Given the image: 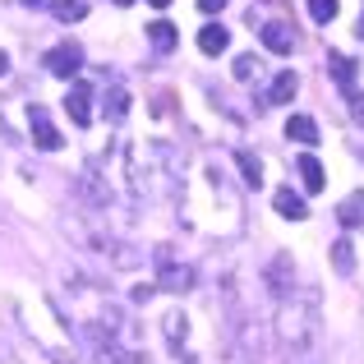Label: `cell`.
Here are the masks:
<instances>
[{"mask_svg": "<svg viewBox=\"0 0 364 364\" xmlns=\"http://www.w3.org/2000/svg\"><path fill=\"white\" fill-rule=\"evenodd\" d=\"M277 350L286 364H323V309L314 291H291L277 300Z\"/></svg>", "mask_w": 364, "mask_h": 364, "instance_id": "6da1fadb", "label": "cell"}, {"mask_svg": "<svg viewBox=\"0 0 364 364\" xmlns=\"http://www.w3.org/2000/svg\"><path fill=\"white\" fill-rule=\"evenodd\" d=\"M152 267H157V291H171V295L194 291V267H189L171 245H157V254H152Z\"/></svg>", "mask_w": 364, "mask_h": 364, "instance_id": "7a4b0ae2", "label": "cell"}, {"mask_svg": "<svg viewBox=\"0 0 364 364\" xmlns=\"http://www.w3.org/2000/svg\"><path fill=\"white\" fill-rule=\"evenodd\" d=\"M42 70H46V74H55V79H70V83H74V74L83 70V46H79V42H60V46H51V51L42 55Z\"/></svg>", "mask_w": 364, "mask_h": 364, "instance_id": "3957f363", "label": "cell"}, {"mask_svg": "<svg viewBox=\"0 0 364 364\" xmlns=\"http://www.w3.org/2000/svg\"><path fill=\"white\" fill-rule=\"evenodd\" d=\"M263 286H267V295L272 300H286V295L295 291V263H291V254H272L263 263Z\"/></svg>", "mask_w": 364, "mask_h": 364, "instance_id": "277c9868", "label": "cell"}, {"mask_svg": "<svg viewBox=\"0 0 364 364\" xmlns=\"http://www.w3.org/2000/svg\"><path fill=\"white\" fill-rule=\"evenodd\" d=\"M37 314L46 318V328L60 332V318H55V304L51 300H37ZM37 346H42L55 364H74V346H70V341H60V337H51V332H42V337H37Z\"/></svg>", "mask_w": 364, "mask_h": 364, "instance_id": "5b68a950", "label": "cell"}, {"mask_svg": "<svg viewBox=\"0 0 364 364\" xmlns=\"http://www.w3.org/2000/svg\"><path fill=\"white\" fill-rule=\"evenodd\" d=\"M65 116L79 124V129L92 120V88H88L83 79H74V83H70V92H65Z\"/></svg>", "mask_w": 364, "mask_h": 364, "instance_id": "8992f818", "label": "cell"}, {"mask_svg": "<svg viewBox=\"0 0 364 364\" xmlns=\"http://www.w3.org/2000/svg\"><path fill=\"white\" fill-rule=\"evenodd\" d=\"M28 129H33V143L42 152H55V148H60V129L51 124L46 107H28Z\"/></svg>", "mask_w": 364, "mask_h": 364, "instance_id": "52a82bcc", "label": "cell"}, {"mask_svg": "<svg viewBox=\"0 0 364 364\" xmlns=\"http://www.w3.org/2000/svg\"><path fill=\"white\" fill-rule=\"evenodd\" d=\"M295 92H300V79H295V70H282V74L272 79V88H267L258 102H263V107H286V102H295Z\"/></svg>", "mask_w": 364, "mask_h": 364, "instance_id": "ba28073f", "label": "cell"}, {"mask_svg": "<svg viewBox=\"0 0 364 364\" xmlns=\"http://www.w3.org/2000/svg\"><path fill=\"white\" fill-rule=\"evenodd\" d=\"M263 46H267L272 55H291V51H295V28L282 23V18L263 23Z\"/></svg>", "mask_w": 364, "mask_h": 364, "instance_id": "9c48e42d", "label": "cell"}, {"mask_svg": "<svg viewBox=\"0 0 364 364\" xmlns=\"http://www.w3.org/2000/svg\"><path fill=\"white\" fill-rule=\"evenodd\" d=\"M295 171H300V185L309 189V194H318V189L328 185V171H323V161L314 157V152H300V157H295Z\"/></svg>", "mask_w": 364, "mask_h": 364, "instance_id": "30bf717a", "label": "cell"}, {"mask_svg": "<svg viewBox=\"0 0 364 364\" xmlns=\"http://www.w3.org/2000/svg\"><path fill=\"white\" fill-rule=\"evenodd\" d=\"M272 208L286 217V222H304V217H309V203H304V194H295V189H277Z\"/></svg>", "mask_w": 364, "mask_h": 364, "instance_id": "8fae6325", "label": "cell"}, {"mask_svg": "<svg viewBox=\"0 0 364 364\" xmlns=\"http://www.w3.org/2000/svg\"><path fill=\"white\" fill-rule=\"evenodd\" d=\"M102 116H107V124H120L124 116H129V88H124V83H111V88H107Z\"/></svg>", "mask_w": 364, "mask_h": 364, "instance_id": "7c38bea8", "label": "cell"}, {"mask_svg": "<svg viewBox=\"0 0 364 364\" xmlns=\"http://www.w3.org/2000/svg\"><path fill=\"white\" fill-rule=\"evenodd\" d=\"M161 332H166V346L176 350V355H185V337H189V318L180 309H171L166 318H161Z\"/></svg>", "mask_w": 364, "mask_h": 364, "instance_id": "4fadbf2b", "label": "cell"}, {"mask_svg": "<svg viewBox=\"0 0 364 364\" xmlns=\"http://www.w3.org/2000/svg\"><path fill=\"white\" fill-rule=\"evenodd\" d=\"M226 46H231V33H226L222 23H208V28H198V51H203V55H222Z\"/></svg>", "mask_w": 364, "mask_h": 364, "instance_id": "5bb4252c", "label": "cell"}, {"mask_svg": "<svg viewBox=\"0 0 364 364\" xmlns=\"http://www.w3.org/2000/svg\"><path fill=\"white\" fill-rule=\"evenodd\" d=\"M328 70H332V79L341 83V92H350V88H355V70H360V65L350 60V55L332 51V55H328Z\"/></svg>", "mask_w": 364, "mask_h": 364, "instance_id": "9a60e30c", "label": "cell"}, {"mask_svg": "<svg viewBox=\"0 0 364 364\" xmlns=\"http://www.w3.org/2000/svg\"><path fill=\"white\" fill-rule=\"evenodd\" d=\"M337 222L346 226V231H350V226H364V189H355V194H346V198H341Z\"/></svg>", "mask_w": 364, "mask_h": 364, "instance_id": "2e32d148", "label": "cell"}, {"mask_svg": "<svg viewBox=\"0 0 364 364\" xmlns=\"http://www.w3.org/2000/svg\"><path fill=\"white\" fill-rule=\"evenodd\" d=\"M148 42H152V51H161V55L176 51V42H180V37H176V23H166V18L148 23Z\"/></svg>", "mask_w": 364, "mask_h": 364, "instance_id": "e0dca14e", "label": "cell"}, {"mask_svg": "<svg viewBox=\"0 0 364 364\" xmlns=\"http://www.w3.org/2000/svg\"><path fill=\"white\" fill-rule=\"evenodd\" d=\"M286 139L291 143H318V124H314L309 116H291L286 120Z\"/></svg>", "mask_w": 364, "mask_h": 364, "instance_id": "ac0fdd59", "label": "cell"}, {"mask_svg": "<svg viewBox=\"0 0 364 364\" xmlns=\"http://www.w3.org/2000/svg\"><path fill=\"white\" fill-rule=\"evenodd\" d=\"M235 166H240V176H245V185H249V189L263 185V161H258L249 148H245V152H235Z\"/></svg>", "mask_w": 364, "mask_h": 364, "instance_id": "d6986e66", "label": "cell"}, {"mask_svg": "<svg viewBox=\"0 0 364 364\" xmlns=\"http://www.w3.org/2000/svg\"><path fill=\"white\" fill-rule=\"evenodd\" d=\"M51 14L60 18V23H79V18L88 14V5H83V0H51Z\"/></svg>", "mask_w": 364, "mask_h": 364, "instance_id": "ffe728a7", "label": "cell"}, {"mask_svg": "<svg viewBox=\"0 0 364 364\" xmlns=\"http://www.w3.org/2000/svg\"><path fill=\"white\" fill-rule=\"evenodd\" d=\"M332 267H337L341 277L355 272V249H350V240H337V245H332Z\"/></svg>", "mask_w": 364, "mask_h": 364, "instance_id": "44dd1931", "label": "cell"}, {"mask_svg": "<svg viewBox=\"0 0 364 364\" xmlns=\"http://www.w3.org/2000/svg\"><path fill=\"white\" fill-rule=\"evenodd\" d=\"M304 5H309L314 23H332L337 18V0H304Z\"/></svg>", "mask_w": 364, "mask_h": 364, "instance_id": "7402d4cb", "label": "cell"}, {"mask_svg": "<svg viewBox=\"0 0 364 364\" xmlns=\"http://www.w3.org/2000/svg\"><path fill=\"white\" fill-rule=\"evenodd\" d=\"M254 70H258L254 55H240V60H235V79H254Z\"/></svg>", "mask_w": 364, "mask_h": 364, "instance_id": "603a6c76", "label": "cell"}, {"mask_svg": "<svg viewBox=\"0 0 364 364\" xmlns=\"http://www.w3.org/2000/svg\"><path fill=\"white\" fill-rule=\"evenodd\" d=\"M346 102H350V116H355V120L364 124V97H360L355 88H350V92H346Z\"/></svg>", "mask_w": 364, "mask_h": 364, "instance_id": "cb8c5ba5", "label": "cell"}, {"mask_svg": "<svg viewBox=\"0 0 364 364\" xmlns=\"http://www.w3.org/2000/svg\"><path fill=\"white\" fill-rule=\"evenodd\" d=\"M198 9H203V14H217V9H226V0H198Z\"/></svg>", "mask_w": 364, "mask_h": 364, "instance_id": "d4e9b609", "label": "cell"}, {"mask_svg": "<svg viewBox=\"0 0 364 364\" xmlns=\"http://www.w3.org/2000/svg\"><path fill=\"white\" fill-rule=\"evenodd\" d=\"M5 74H9V55L0 51V79H5Z\"/></svg>", "mask_w": 364, "mask_h": 364, "instance_id": "484cf974", "label": "cell"}, {"mask_svg": "<svg viewBox=\"0 0 364 364\" xmlns=\"http://www.w3.org/2000/svg\"><path fill=\"white\" fill-rule=\"evenodd\" d=\"M148 5H152V9H166V5H171V0H148Z\"/></svg>", "mask_w": 364, "mask_h": 364, "instance_id": "4316f807", "label": "cell"}, {"mask_svg": "<svg viewBox=\"0 0 364 364\" xmlns=\"http://www.w3.org/2000/svg\"><path fill=\"white\" fill-rule=\"evenodd\" d=\"M355 33H360V37H364V14H360V23H355Z\"/></svg>", "mask_w": 364, "mask_h": 364, "instance_id": "83f0119b", "label": "cell"}, {"mask_svg": "<svg viewBox=\"0 0 364 364\" xmlns=\"http://www.w3.org/2000/svg\"><path fill=\"white\" fill-rule=\"evenodd\" d=\"M185 364H203V360H194V355H185Z\"/></svg>", "mask_w": 364, "mask_h": 364, "instance_id": "f1b7e54d", "label": "cell"}, {"mask_svg": "<svg viewBox=\"0 0 364 364\" xmlns=\"http://www.w3.org/2000/svg\"><path fill=\"white\" fill-rule=\"evenodd\" d=\"M23 5H42V0H23Z\"/></svg>", "mask_w": 364, "mask_h": 364, "instance_id": "f546056e", "label": "cell"}, {"mask_svg": "<svg viewBox=\"0 0 364 364\" xmlns=\"http://www.w3.org/2000/svg\"><path fill=\"white\" fill-rule=\"evenodd\" d=\"M116 5H134V0H116Z\"/></svg>", "mask_w": 364, "mask_h": 364, "instance_id": "4dcf8cb0", "label": "cell"}]
</instances>
